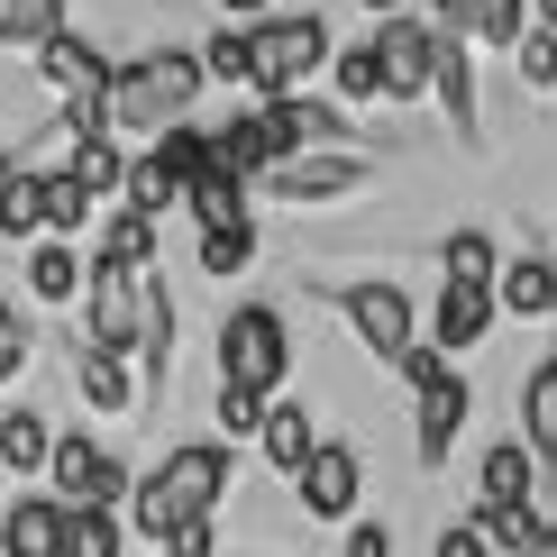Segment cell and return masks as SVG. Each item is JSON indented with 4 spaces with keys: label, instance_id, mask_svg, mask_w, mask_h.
Wrapping results in <instances>:
<instances>
[{
    "label": "cell",
    "instance_id": "ffe728a7",
    "mask_svg": "<svg viewBox=\"0 0 557 557\" xmlns=\"http://www.w3.org/2000/svg\"><path fill=\"white\" fill-rule=\"evenodd\" d=\"M530 484H540V457H530L521 438H494L484 467H475V494L484 503H530Z\"/></svg>",
    "mask_w": 557,
    "mask_h": 557
},
{
    "label": "cell",
    "instance_id": "1f68e13d",
    "mask_svg": "<svg viewBox=\"0 0 557 557\" xmlns=\"http://www.w3.org/2000/svg\"><path fill=\"white\" fill-rule=\"evenodd\" d=\"M512 64H521L530 91H557V28H540V18H530V28L512 37Z\"/></svg>",
    "mask_w": 557,
    "mask_h": 557
},
{
    "label": "cell",
    "instance_id": "ac0fdd59",
    "mask_svg": "<svg viewBox=\"0 0 557 557\" xmlns=\"http://www.w3.org/2000/svg\"><path fill=\"white\" fill-rule=\"evenodd\" d=\"M74 384H83L91 411H128V403H137V366H128V347H83Z\"/></svg>",
    "mask_w": 557,
    "mask_h": 557
},
{
    "label": "cell",
    "instance_id": "60d3db41",
    "mask_svg": "<svg viewBox=\"0 0 557 557\" xmlns=\"http://www.w3.org/2000/svg\"><path fill=\"white\" fill-rule=\"evenodd\" d=\"M220 10H228V18H265L274 0H220Z\"/></svg>",
    "mask_w": 557,
    "mask_h": 557
},
{
    "label": "cell",
    "instance_id": "83f0119b",
    "mask_svg": "<svg viewBox=\"0 0 557 557\" xmlns=\"http://www.w3.org/2000/svg\"><path fill=\"white\" fill-rule=\"evenodd\" d=\"M64 10H74V0H0V46H18V55H28L37 37L64 28Z\"/></svg>",
    "mask_w": 557,
    "mask_h": 557
},
{
    "label": "cell",
    "instance_id": "52a82bcc",
    "mask_svg": "<svg viewBox=\"0 0 557 557\" xmlns=\"http://www.w3.org/2000/svg\"><path fill=\"white\" fill-rule=\"evenodd\" d=\"M338 311H347V330L375 347L384 366L403 357V347H421V311H411V293H403V284H347V293H338Z\"/></svg>",
    "mask_w": 557,
    "mask_h": 557
},
{
    "label": "cell",
    "instance_id": "7402d4cb",
    "mask_svg": "<svg viewBox=\"0 0 557 557\" xmlns=\"http://www.w3.org/2000/svg\"><path fill=\"white\" fill-rule=\"evenodd\" d=\"M55 557H128V530L110 503H64V548Z\"/></svg>",
    "mask_w": 557,
    "mask_h": 557
},
{
    "label": "cell",
    "instance_id": "30bf717a",
    "mask_svg": "<svg viewBox=\"0 0 557 557\" xmlns=\"http://www.w3.org/2000/svg\"><path fill=\"white\" fill-rule=\"evenodd\" d=\"M494 320H503V301H494V284H438V301H430V347L438 357H467V347H484L494 338Z\"/></svg>",
    "mask_w": 557,
    "mask_h": 557
},
{
    "label": "cell",
    "instance_id": "8fae6325",
    "mask_svg": "<svg viewBox=\"0 0 557 557\" xmlns=\"http://www.w3.org/2000/svg\"><path fill=\"white\" fill-rule=\"evenodd\" d=\"M137 274H147V265L91 257V274H83V293H91V347H137Z\"/></svg>",
    "mask_w": 557,
    "mask_h": 557
},
{
    "label": "cell",
    "instance_id": "4dcf8cb0",
    "mask_svg": "<svg viewBox=\"0 0 557 557\" xmlns=\"http://www.w3.org/2000/svg\"><path fill=\"white\" fill-rule=\"evenodd\" d=\"M101 257H120V265H156V220L147 211H110V228H101Z\"/></svg>",
    "mask_w": 557,
    "mask_h": 557
},
{
    "label": "cell",
    "instance_id": "f35d334b",
    "mask_svg": "<svg viewBox=\"0 0 557 557\" xmlns=\"http://www.w3.org/2000/svg\"><path fill=\"white\" fill-rule=\"evenodd\" d=\"M347 557H393V530L384 521H357V530H347Z\"/></svg>",
    "mask_w": 557,
    "mask_h": 557
},
{
    "label": "cell",
    "instance_id": "8d00e7d4",
    "mask_svg": "<svg viewBox=\"0 0 557 557\" xmlns=\"http://www.w3.org/2000/svg\"><path fill=\"white\" fill-rule=\"evenodd\" d=\"M28 366V320H18V301H0V384Z\"/></svg>",
    "mask_w": 557,
    "mask_h": 557
},
{
    "label": "cell",
    "instance_id": "e0dca14e",
    "mask_svg": "<svg viewBox=\"0 0 557 557\" xmlns=\"http://www.w3.org/2000/svg\"><path fill=\"white\" fill-rule=\"evenodd\" d=\"M64 174L83 183L91 201H110L128 183V137H110V128H91V137H74V147H64Z\"/></svg>",
    "mask_w": 557,
    "mask_h": 557
},
{
    "label": "cell",
    "instance_id": "44dd1931",
    "mask_svg": "<svg viewBox=\"0 0 557 557\" xmlns=\"http://www.w3.org/2000/svg\"><path fill=\"white\" fill-rule=\"evenodd\" d=\"M257 448H265V467H274V475H293L301 457L320 448V430H311V411H301V403H265V430H257Z\"/></svg>",
    "mask_w": 557,
    "mask_h": 557
},
{
    "label": "cell",
    "instance_id": "3957f363",
    "mask_svg": "<svg viewBox=\"0 0 557 557\" xmlns=\"http://www.w3.org/2000/svg\"><path fill=\"white\" fill-rule=\"evenodd\" d=\"M247 46H257V64H247V91H301L311 74H330V55H338V37H330V18L320 10H284V18H257L247 28Z\"/></svg>",
    "mask_w": 557,
    "mask_h": 557
},
{
    "label": "cell",
    "instance_id": "ee69618b",
    "mask_svg": "<svg viewBox=\"0 0 557 557\" xmlns=\"http://www.w3.org/2000/svg\"><path fill=\"white\" fill-rule=\"evenodd\" d=\"M10 174H18V156H10V147H0V183H10Z\"/></svg>",
    "mask_w": 557,
    "mask_h": 557
},
{
    "label": "cell",
    "instance_id": "f546056e",
    "mask_svg": "<svg viewBox=\"0 0 557 557\" xmlns=\"http://www.w3.org/2000/svg\"><path fill=\"white\" fill-rule=\"evenodd\" d=\"M438 265L457 274V284H494V238H484V228H448V238H438Z\"/></svg>",
    "mask_w": 557,
    "mask_h": 557
},
{
    "label": "cell",
    "instance_id": "4316f807",
    "mask_svg": "<svg viewBox=\"0 0 557 557\" xmlns=\"http://www.w3.org/2000/svg\"><path fill=\"white\" fill-rule=\"evenodd\" d=\"M183 211H193L201 228H220V220H247V183L238 174H193V183H183Z\"/></svg>",
    "mask_w": 557,
    "mask_h": 557
},
{
    "label": "cell",
    "instance_id": "b9f144b4",
    "mask_svg": "<svg viewBox=\"0 0 557 557\" xmlns=\"http://www.w3.org/2000/svg\"><path fill=\"white\" fill-rule=\"evenodd\" d=\"M530 18H540V28H557V0H530Z\"/></svg>",
    "mask_w": 557,
    "mask_h": 557
},
{
    "label": "cell",
    "instance_id": "836d02e7",
    "mask_svg": "<svg viewBox=\"0 0 557 557\" xmlns=\"http://www.w3.org/2000/svg\"><path fill=\"white\" fill-rule=\"evenodd\" d=\"M83 220H91V193H83V183L55 165V174H46V228H55V238H74Z\"/></svg>",
    "mask_w": 557,
    "mask_h": 557
},
{
    "label": "cell",
    "instance_id": "d4e9b609",
    "mask_svg": "<svg viewBox=\"0 0 557 557\" xmlns=\"http://www.w3.org/2000/svg\"><path fill=\"white\" fill-rule=\"evenodd\" d=\"M0 238H46V165H18L0 183Z\"/></svg>",
    "mask_w": 557,
    "mask_h": 557
},
{
    "label": "cell",
    "instance_id": "ba28073f",
    "mask_svg": "<svg viewBox=\"0 0 557 557\" xmlns=\"http://www.w3.org/2000/svg\"><path fill=\"white\" fill-rule=\"evenodd\" d=\"M28 64L46 74V91H55V101H101V91H110V55H101L83 28L37 37V46H28Z\"/></svg>",
    "mask_w": 557,
    "mask_h": 557
},
{
    "label": "cell",
    "instance_id": "8992f818",
    "mask_svg": "<svg viewBox=\"0 0 557 557\" xmlns=\"http://www.w3.org/2000/svg\"><path fill=\"white\" fill-rule=\"evenodd\" d=\"M46 484H55V503H110V512L128 503V467L101 457L83 430H64L55 448H46Z\"/></svg>",
    "mask_w": 557,
    "mask_h": 557
},
{
    "label": "cell",
    "instance_id": "f6af8a7d",
    "mask_svg": "<svg viewBox=\"0 0 557 557\" xmlns=\"http://www.w3.org/2000/svg\"><path fill=\"white\" fill-rule=\"evenodd\" d=\"M0 484H10V467H0Z\"/></svg>",
    "mask_w": 557,
    "mask_h": 557
},
{
    "label": "cell",
    "instance_id": "f1b7e54d",
    "mask_svg": "<svg viewBox=\"0 0 557 557\" xmlns=\"http://www.w3.org/2000/svg\"><path fill=\"white\" fill-rule=\"evenodd\" d=\"M247 265H257V220L201 228V274H247Z\"/></svg>",
    "mask_w": 557,
    "mask_h": 557
},
{
    "label": "cell",
    "instance_id": "74e56055",
    "mask_svg": "<svg viewBox=\"0 0 557 557\" xmlns=\"http://www.w3.org/2000/svg\"><path fill=\"white\" fill-rule=\"evenodd\" d=\"M438 557H494V548H484L475 521H457V530H438Z\"/></svg>",
    "mask_w": 557,
    "mask_h": 557
},
{
    "label": "cell",
    "instance_id": "d590c367",
    "mask_svg": "<svg viewBox=\"0 0 557 557\" xmlns=\"http://www.w3.org/2000/svg\"><path fill=\"white\" fill-rule=\"evenodd\" d=\"M156 548H165V557H220V530H211V512H193V521H174Z\"/></svg>",
    "mask_w": 557,
    "mask_h": 557
},
{
    "label": "cell",
    "instance_id": "277c9868",
    "mask_svg": "<svg viewBox=\"0 0 557 557\" xmlns=\"http://www.w3.org/2000/svg\"><path fill=\"white\" fill-rule=\"evenodd\" d=\"M293 375V330L274 301H238L220 320V384H257V393H284Z\"/></svg>",
    "mask_w": 557,
    "mask_h": 557
},
{
    "label": "cell",
    "instance_id": "d6986e66",
    "mask_svg": "<svg viewBox=\"0 0 557 557\" xmlns=\"http://www.w3.org/2000/svg\"><path fill=\"white\" fill-rule=\"evenodd\" d=\"M521 448L540 467H557V357L530 366V384H521Z\"/></svg>",
    "mask_w": 557,
    "mask_h": 557
},
{
    "label": "cell",
    "instance_id": "9c48e42d",
    "mask_svg": "<svg viewBox=\"0 0 557 557\" xmlns=\"http://www.w3.org/2000/svg\"><path fill=\"white\" fill-rule=\"evenodd\" d=\"M293 494H301V512H311V521H347V512H357V494H366L357 448H330V438H320V448L293 467Z\"/></svg>",
    "mask_w": 557,
    "mask_h": 557
},
{
    "label": "cell",
    "instance_id": "7c38bea8",
    "mask_svg": "<svg viewBox=\"0 0 557 557\" xmlns=\"http://www.w3.org/2000/svg\"><path fill=\"white\" fill-rule=\"evenodd\" d=\"M357 183H366V165H357V156H330V147H301V156H284V165H274L265 174V193L274 201H338V193H357Z\"/></svg>",
    "mask_w": 557,
    "mask_h": 557
},
{
    "label": "cell",
    "instance_id": "e575fe53",
    "mask_svg": "<svg viewBox=\"0 0 557 557\" xmlns=\"http://www.w3.org/2000/svg\"><path fill=\"white\" fill-rule=\"evenodd\" d=\"M265 403H274V393H257V384H220V438H257L265 430Z\"/></svg>",
    "mask_w": 557,
    "mask_h": 557
},
{
    "label": "cell",
    "instance_id": "7a4b0ae2",
    "mask_svg": "<svg viewBox=\"0 0 557 557\" xmlns=\"http://www.w3.org/2000/svg\"><path fill=\"white\" fill-rule=\"evenodd\" d=\"M228 475H238L228 438H201V448H174V457H165L156 475H137V484H128V530H137V540H165L174 521H193V512H220Z\"/></svg>",
    "mask_w": 557,
    "mask_h": 557
},
{
    "label": "cell",
    "instance_id": "603a6c76",
    "mask_svg": "<svg viewBox=\"0 0 557 557\" xmlns=\"http://www.w3.org/2000/svg\"><path fill=\"white\" fill-rule=\"evenodd\" d=\"M120 201H128V211H147V220H165L174 201H183V174L165 165V147L128 156V183H120Z\"/></svg>",
    "mask_w": 557,
    "mask_h": 557
},
{
    "label": "cell",
    "instance_id": "cb8c5ba5",
    "mask_svg": "<svg viewBox=\"0 0 557 557\" xmlns=\"http://www.w3.org/2000/svg\"><path fill=\"white\" fill-rule=\"evenodd\" d=\"M46 448H55V430H46V411H0V467L10 475H46Z\"/></svg>",
    "mask_w": 557,
    "mask_h": 557
},
{
    "label": "cell",
    "instance_id": "5bb4252c",
    "mask_svg": "<svg viewBox=\"0 0 557 557\" xmlns=\"http://www.w3.org/2000/svg\"><path fill=\"white\" fill-rule=\"evenodd\" d=\"M83 274H91V257H83L74 238H55V228L28 238V293H37V301H55V311H64V301L83 293Z\"/></svg>",
    "mask_w": 557,
    "mask_h": 557
},
{
    "label": "cell",
    "instance_id": "5b68a950",
    "mask_svg": "<svg viewBox=\"0 0 557 557\" xmlns=\"http://www.w3.org/2000/svg\"><path fill=\"white\" fill-rule=\"evenodd\" d=\"M375 64H384V101H421L430 64H438V28L411 10H384L375 18Z\"/></svg>",
    "mask_w": 557,
    "mask_h": 557
},
{
    "label": "cell",
    "instance_id": "ab89813d",
    "mask_svg": "<svg viewBox=\"0 0 557 557\" xmlns=\"http://www.w3.org/2000/svg\"><path fill=\"white\" fill-rule=\"evenodd\" d=\"M521 557H557V530L540 521V530H530V548H521Z\"/></svg>",
    "mask_w": 557,
    "mask_h": 557
},
{
    "label": "cell",
    "instance_id": "6da1fadb",
    "mask_svg": "<svg viewBox=\"0 0 557 557\" xmlns=\"http://www.w3.org/2000/svg\"><path fill=\"white\" fill-rule=\"evenodd\" d=\"M201 91H211V74H201L193 46H156V55H137V64H110L101 120H110V137H156V128L193 120Z\"/></svg>",
    "mask_w": 557,
    "mask_h": 557
},
{
    "label": "cell",
    "instance_id": "484cf974",
    "mask_svg": "<svg viewBox=\"0 0 557 557\" xmlns=\"http://www.w3.org/2000/svg\"><path fill=\"white\" fill-rule=\"evenodd\" d=\"M330 91H338L347 110L384 101V64H375V37H357V46H338V55H330Z\"/></svg>",
    "mask_w": 557,
    "mask_h": 557
},
{
    "label": "cell",
    "instance_id": "4fadbf2b",
    "mask_svg": "<svg viewBox=\"0 0 557 557\" xmlns=\"http://www.w3.org/2000/svg\"><path fill=\"white\" fill-rule=\"evenodd\" d=\"M430 28H448V37H467V46H512L530 28V0H438Z\"/></svg>",
    "mask_w": 557,
    "mask_h": 557
},
{
    "label": "cell",
    "instance_id": "2e32d148",
    "mask_svg": "<svg viewBox=\"0 0 557 557\" xmlns=\"http://www.w3.org/2000/svg\"><path fill=\"white\" fill-rule=\"evenodd\" d=\"M55 548H64V503L55 494L10 503V521H0V557H55Z\"/></svg>",
    "mask_w": 557,
    "mask_h": 557
},
{
    "label": "cell",
    "instance_id": "7bdbcfd3",
    "mask_svg": "<svg viewBox=\"0 0 557 557\" xmlns=\"http://www.w3.org/2000/svg\"><path fill=\"white\" fill-rule=\"evenodd\" d=\"M357 10H375V18H384V10H403V0H357Z\"/></svg>",
    "mask_w": 557,
    "mask_h": 557
},
{
    "label": "cell",
    "instance_id": "9a60e30c",
    "mask_svg": "<svg viewBox=\"0 0 557 557\" xmlns=\"http://www.w3.org/2000/svg\"><path fill=\"white\" fill-rule=\"evenodd\" d=\"M494 301H503V320H557V265L548 257H512L494 274Z\"/></svg>",
    "mask_w": 557,
    "mask_h": 557
},
{
    "label": "cell",
    "instance_id": "d6a6232c",
    "mask_svg": "<svg viewBox=\"0 0 557 557\" xmlns=\"http://www.w3.org/2000/svg\"><path fill=\"white\" fill-rule=\"evenodd\" d=\"M247 64H257L247 28H211V37H201V74H211V83H247Z\"/></svg>",
    "mask_w": 557,
    "mask_h": 557
}]
</instances>
